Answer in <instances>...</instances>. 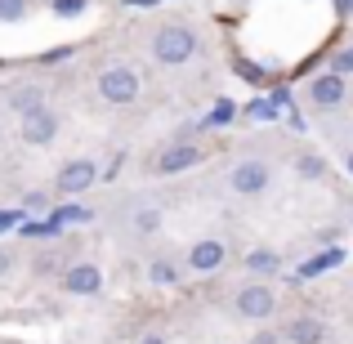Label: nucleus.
Segmentation results:
<instances>
[{"label": "nucleus", "mask_w": 353, "mask_h": 344, "mask_svg": "<svg viewBox=\"0 0 353 344\" xmlns=\"http://www.w3.org/2000/svg\"><path fill=\"white\" fill-rule=\"evenodd\" d=\"M18 219H23V215H18V210H0V232H5V228H14Z\"/></svg>", "instance_id": "26"}, {"label": "nucleus", "mask_w": 353, "mask_h": 344, "mask_svg": "<svg viewBox=\"0 0 353 344\" xmlns=\"http://www.w3.org/2000/svg\"><path fill=\"white\" fill-rule=\"evenodd\" d=\"M246 117H255V121H273V117H277V103L259 99V103H250V108H246Z\"/></svg>", "instance_id": "23"}, {"label": "nucleus", "mask_w": 353, "mask_h": 344, "mask_svg": "<svg viewBox=\"0 0 353 344\" xmlns=\"http://www.w3.org/2000/svg\"><path fill=\"white\" fill-rule=\"evenodd\" d=\"M94 179H99V165L90 161V156H77V161H68V165L59 170V179H54V188H59L63 197H77V192L94 188Z\"/></svg>", "instance_id": "5"}, {"label": "nucleus", "mask_w": 353, "mask_h": 344, "mask_svg": "<svg viewBox=\"0 0 353 344\" xmlns=\"http://www.w3.org/2000/svg\"><path fill=\"white\" fill-rule=\"evenodd\" d=\"M18 134H23V143H50V139L59 134V117L41 103V108H32V112L18 117Z\"/></svg>", "instance_id": "6"}, {"label": "nucleus", "mask_w": 353, "mask_h": 344, "mask_svg": "<svg viewBox=\"0 0 353 344\" xmlns=\"http://www.w3.org/2000/svg\"><path fill=\"white\" fill-rule=\"evenodd\" d=\"M148 277H152L157 286H170V282H174V277H179V273H174V264H165V259H157V264L148 268Z\"/></svg>", "instance_id": "19"}, {"label": "nucleus", "mask_w": 353, "mask_h": 344, "mask_svg": "<svg viewBox=\"0 0 353 344\" xmlns=\"http://www.w3.org/2000/svg\"><path fill=\"white\" fill-rule=\"evenodd\" d=\"M336 264H345V250H340V246H331V250H322V255H313L309 259V264H304V273H322V268H336Z\"/></svg>", "instance_id": "15"}, {"label": "nucleus", "mask_w": 353, "mask_h": 344, "mask_svg": "<svg viewBox=\"0 0 353 344\" xmlns=\"http://www.w3.org/2000/svg\"><path fill=\"white\" fill-rule=\"evenodd\" d=\"M134 228L139 232H157L161 228V215H157V210H134Z\"/></svg>", "instance_id": "21"}, {"label": "nucleus", "mask_w": 353, "mask_h": 344, "mask_svg": "<svg viewBox=\"0 0 353 344\" xmlns=\"http://www.w3.org/2000/svg\"><path fill=\"white\" fill-rule=\"evenodd\" d=\"M331 72H340V77H349V72H353V45L336 50V59H331Z\"/></svg>", "instance_id": "22"}, {"label": "nucleus", "mask_w": 353, "mask_h": 344, "mask_svg": "<svg viewBox=\"0 0 353 344\" xmlns=\"http://www.w3.org/2000/svg\"><path fill=\"white\" fill-rule=\"evenodd\" d=\"M336 14H353V0H336Z\"/></svg>", "instance_id": "30"}, {"label": "nucleus", "mask_w": 353, "mask_h": 344, "mask_svg": "<svg viewBox=\"0 0 353 344\" xmlns=\"http://www.w3.org/2000/svg\"><path fill=\"white\" fill-rule=\"evenodd\" d=\"M139 344H165V336H143Z\"/></svg>", "instance_id": "31"}, {"label": "nucleus", "mask_w": 353, "mask_h": 344, "mask_svg": "<svg viewBox=\"0 0 353 344\" xmlns=\"http://www.w3.org/2000/svg\"><path fill=\"white\" fill-rule=\"evenodd\" d=\"M77 50V45H59V50H50V54H41V63H63L68 54Z\"/></svg>", "instance_id": "25"}, {"label": "nucleus", "mask_w": 353, "mask_h": 344, "mask_svg": "<svg viewBox=\"0 0 353 344\" xmlns=\"http://www.w3.org/2000/svg\"><path fill=\"white\" fill-rule=\"evenodd\" d=\"M233 121H237V103H233V99H219V103L206 112L201 125H206V130H224V125H233Z\"/></svg>", "instance_id": "14"}, {"label": "nucleus", "mask_w": 353, "mask_h": 344, "mask_svg": "<svg viewBox=\"0 0 353 344\" xmlns=\"http://www.w3.org/2000/svg\"><path fill=\"white\" fill-rule=\"evenodd\" d=\"M246 273L250 277H273V273H282V255H277V250H268V246L246 250Z\"/></svg>", "instance_id": "12"}, {"label": "nucleus", "mask_w": 353, "mask_h": 344, "mask_svg": "<svg viewBox=\"0 0 353 344\" xmlns=\"http://www.w3.org/2000/svg\"><path fill=\"white\" fill-rule=\"evenodd\" d=\"M63 286L72 295H99L103 291V273H99V264H72L63 273Z\"/></svg>", "instance_id": "10"}, {"label": "nucleus", "mask_w": 353, "mask_h": 344, "mask_svg": "<svg viewBox=\"0 0 353 344\" xmlns=\"http://www.w3.org/2000/svg\"><path fill=\"white\" fill-rule=\"evenodd\" d=\"M345 94H349V85H345L340 72H318V77L309 81L313 108H340V103H345Z\"/></svg>", "instance_id": "8"}, {"label": "nucleus", "mask_w": 353, "mask_h": 344, "mask_svg": "<svg viewBox=\"0 0 353 344\" xmlns=\"http://www.w3.org/2000/svg\"><path fill=\"white\" fill-rule=\"evenodd\" d=\"M81 219H90L81 206H59V210H54V224H59V228L63 224H81Z\"/></svg>", "instance_id": "20"}, {"label": "nucleus", "mask_w": 353, "mask_h": 344, "mask_svg": "<svg viewBox=\"0 0 353 344\" xmlns=\"http://www.w3.org/2000/svg\"><path fill=\"white\" fill-rule=\"evenodd\" d=\"M349 174H353V152H349Z\"/></svg>", "instance_id": "33"}, {"label": "nucleus", "mask_w": 353, "mask_h": 344, "mask_svg": "<svg viewBox=\"0 0 353 344\" xmlns=\"http://www.w3.org/2000/svg\"><path fill=\"white\" fill-rule=\"evenodd\" d=\"M295 170H300L304 179H322V174H327V161H322L318 152H304V156H300V165H295Z\"/></svg>", "instance_id": "16"}, {"label": "nucleus", "mask_w": 353, "mask_h": 344, "mask_svg": "<svg viewBox=\"0 0 353 344\" xmlns=\"http://www.w3.org/2000/svg\"><path fill=\"white\" fill-rule=\"evenodd\" d=\"M201 161H206V152H201L197 143H183V139H179V143H170L152 161V170L157 174H179V170H192V165H201Z\"/></svg>", "instance_id": "7"}, {"label": "nucleus", "mask_w": 353, "mask_h": 344, "mask_svg": "<svg viewBox=\"0 0 353 344\" xmlns=\"http://www.w3.org/2000/svg\"><path fill=\"white\" fill-rule=\"evenodd\" d=\"M237 72H241V77H250V81L264 77V68H250V63H237Z\"/></svg>", "instance_id": "28"}, {"label": "nucleus", "mask_w": 353, "mask_h": 344, "mask_svg": "<svg viewBox=\"0 0 353 344\" xmlns=\"http://www.w3.org/2000/svg\"><path fill=\"white\" fill-rule=\"evenodd\" d=\"M27 18V0H0V23H23Z\"/></svg>", "instance_id": "17"}, {"label": "nucleus", "mask_w": 353, "mask_h": 344, "mask_svg": "<svg viewBox=\"0 0 353 344\" xmlns=\"http://www.w3.org/2000/svg\"><path fill=\"white\" fill-rule=\"evenodd\" d=\"M9 268H14V255H9V250H5V246H0V277H5V273H9Z\"/></svg>", "instance_id": "29"}, {"label": "nucleus", "mask_w": 353, "mask_h": 344, "mask_svg": "<svg viewBox=\"0 0 353 344\" xmlns=\"http://www.w3.org/2000/svg\"><path fill=\"white\" fill-rule=\"evenodd\" d=\"M32 108H41V85H18V90H9V112H14V117L32 112Z\"/></svg>", "instance_id": "13"}, {"label": "nucleus", "mask_w": 353, "mask_h": 344, "mask_svg": "<svg viewBox=\"0 0 353 344\" xmlns=\"http://www.w3.org/2000/svg\"><path fill=\"white\" fill-rule=\"evenodd\" d=\"M192 54H197V36H192L188 27H179V23L157 27V36H152V59L161 63V68H183Z\"/></svg>", "instance_id": "1"}, {"label": "nucleus", "mask_w": 353, "mask_h": 344, "mask_svg": "<svg viewBox=\"0 0 353 344\" xmlns=\"http://www.w3.org/2000/svg\"><path fill=\"white\" fill-rule=\"evenodd\" d=\"M233 309H237V318H246V322H264V318H273L277 295H273V286H264V282H246V286H237Z\"/></svg>", "instance_id": "2"}, {"label": "nucleus", "mask_w": 353, "mask_h": 344, "mask_svg": "<svg viewBox=\"0 0 353 344\" xmlns=\"http://www.w3.org/2000/svg\"><path fill=\"white\" fill-rule=\"evenodd\" d=\"M54 14H59V18H81V14H85V9H90V0H54Z\"/></svg>", "instance_id": "18"}, {"label": "nucleus", "mask_w": 353, "mask_h": 344, "mask_svg": "<svg viewBox=\"0 0 353 344\" xmlns=\"http://www.w3.org/2000/svg\"><path fill=\"white\" fill-rule=\"evenodd\" d=\"M268 179H273V170H268V161H259V156H246V161H237L233 170H228V188H233L237 197H259V192L268 188Z\"/></svg>", "instance_id": "4"}, {"label": "nucleus", "mask_w": 353, "mask_h": 344, "mask_svg": "<svg viewBox=\"0 0 353 344\" xmlns=\"http://www.w3.org/2000/svg\"><path fill=\"white\" fill-rule=\"evenodd\" d=\"M130 5H157V0H130Z\"/></svg>", "instance_id": "32"}, {"label": "nucleus", "mask_w": 353, "mask_h": 344, "mask_svg": "<svg viewBox=\"0 0 353 344\" xmlns=\"http://www.w3.org/2000/svg\"><path fill=\"white\" fill-rule=\"evenodd\" d=\"M99 99H103V103H112V108L134 103V99H139V72H130V68L99 72Z\"/></svg>", "instance_id": "3"}, {"label": "nucleus", "mask_w": 353, "mask_h": 344, "mask_svg": "<svg viewBox=\"0 0 353 344\" xmlns=\"http://www.w3.org/2000/svg\"><path fill=\"white\" fill-rule=\"evenodd\" d=\"M224 259H228V246L219 237H201V241H192V250H188V268H197V273H215Z\"/></svg>", "instance_id": "9"}, {"label": "nucleus", "mask_w": 353, "mask_h": 344, "mask_svg": "<svg viewBox=\"0 0 353 344\" xmlns=\"http://www.w3.org/2000/svg\"><path fill=\"white\" fill-rule=\"evenodd\" d=\"M282 340H291V344H327V322L322 318H291L282 327Z\"/></svg>", "instance_id": "11"}, {"label": "nucleus", "mask_w": 353, "mask_h": 344, "mask_svg": "<svg viewBox=\"0 0 353 344\" xmlns=\"http://www.w3.org/2000/svg\"><path fill=\"white\" fill-rule=\"evenodd\" d=\"M282 336H277V331H259V336H250V344H277Z\"/></svg>", "instance_id": "27"}, {"label": "nucleus", "mask_w": 353, "mask_h": 344, "mask_svg": "<svg viewBox=\"0 0 353 344\" xmlns=\"http://www.w3.org/2000/svg\"><path fill=\"white\" fill-rule=\"evenodd\" d=\"M59 232V224H54V215L45 219V224H23V237H54Z\"/></svg>", "instance_id": "24"}]
</instances>
